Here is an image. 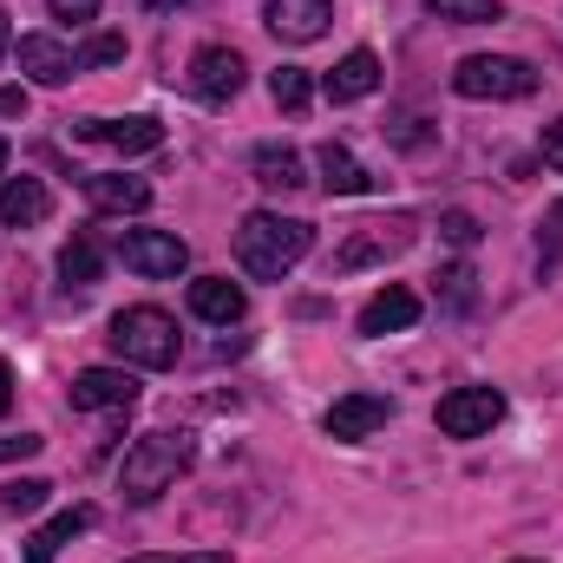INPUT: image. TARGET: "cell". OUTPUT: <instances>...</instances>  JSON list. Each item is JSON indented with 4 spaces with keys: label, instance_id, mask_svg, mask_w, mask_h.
<instances>
[{
    "label": "cell",
    "instance_id": "6da1fadb",
    "mask_svg": "<svg viewBox=\"0 0 563 563\" xmlns=\"http://www.w3.org/2000/svg\"><path fill=\"white\" fill-rule=\"evenodd\" d=\"M308 250H314V223H301V217L250 210V217L236 223V263H243L256 282H282Z\"/></svg>",
    "mask_w": 563,
    "mask_h": 563
},
{
    "label": "cell",
    "instance_id": "7a4b0ae2",
    "mask_svg": "<svg viewBox=\"0 0 563 563\" xmlns=\"http://www.w3.org/2000/svg\"><path fill=\"white\" fill-rule=\"evenodd\" d=\"M190 432H144L132 439V452H125V465H119V492H125V505H157L184 472H190Z\"/></svg>",
    "mask_w": 563,
    "mask_h": 563
},
{
    "label": "cell",
    "instance_id": "3957f363",
    "mask_svg": "<svg viewBox=\"0 0 563 563\" xmlns=\"http://www.w3.org/2000/svg\"><path fill=\"white\" fill-rule=\"evenodd\" d=\"M106 341H112V354L125 367H151V374L157 367H177V321L164 308H151V301L144 308H119Z\"/></svg>",
    "mask_w": 563,
    "mask_h": 563
},
{
    "label": "cell",
    "instance_id": "277c9868",
    "mask_svg": "<svg viewBox=\"0 0 563 563\" xmlns=\"http://www.w3.org/2000/svg\"><path fill=\"white\" fill-rule=\"evenodd\" d=\"M452 92L459 99H531L538 92V66L511 59V53H472L452 66Z\"/></svg>",
    "mask_w": 563,
    "mask_h": 563
},
{
    "label": "cell",
    "instance_id": "5b68a950",
    "mask_svg": "<svg viewBox=\"0 0 563 563\" xmlns=\"http://www.w3.org/2000/svg\"><path fill=\"white\" fill-rule=\"evenodd\" d=\"M432 420L445 439H485L492 426L505 420V394L498 387H452L439 407H432Z\"/></svg>",
    "mask_w": 563,
    "mask_h": 563
},
{
    "label": "cell",
    "instance_id": "8992f818",
    "mask_svg": "<svg viewBox=\"0 0 563 563\" xmlns=\"http://www.w3.org/2000/svg\"><path fill=\"white\" fill-rule=\"evenodd\" d=\"M413 243V217H394V223H361L341 250H334V263H328V276H354V269H374V263H387V256H400Z\"/></svg>",
    "mask_w": 563,
    "mask_h": 563
},
{
    "label": "cell",
    "instance_id": "52a82bcc",
    "mask_svg": "<svg viewBox=\"0 0 563 563\" xmlns=\"http://www.w3.org/2000/svg\"><path fill=\"white\" fill-rule=\"evenodd\" d=\"M119 256H125V269H139L151 282H170V276L190 269V243L177 230H125L119 236Z\"/></svg>",
    "mask_w": 563,
    "mask_h": 563
},
{
    "label": "cell",
    "instance_id": "ba28073f",
    "mask_svg": "<svg viewBox=\"0 0 563 563\" xmlns=\"http://www.w3.org/2000/svg\"><path fill=\"white\" fill-rule=\"evenodd\" d=\"M243 73H250V66H243L236 46H217V40H210V46L190 53V92L210 99V106H230V99L243 92Z\"/></svg>",
    "mask_w": 563,
    "mask_h": 563
},
{
    "label": "cell",
    "instance_id": "9c48e42d",
    "mask_svg": "<svg viewBox=\"0 0 563 563\" xmlns=\"http://www.w3.org/2000/svg\"><path fill=\"white\" fill-rule=\"evenodd\" d=\"M66 400H73V413H106V407L125 413V407L139 400V374H132V367H86Z\"/></svg>",
    "mask_w": 563,
    "mask_h": 563
},
{
    "label": "cell",
    "instance_id": "30bf717a",
    "mask_svg": "<svg viewBox=\"0 0 563 563\" xmlns=\"http://www.w3.org/2000/svg\"><path fill=\"white\" fill-rule=\"evenodd\" d=\"M387 420H394V400L387 394H341L321 426H328V439H374Z\"/></svg>",
    "mask_w": 563,
    "mask_h": 563
},
{
    "label": "cell",
    "instance_id": "8fae6325",
    "mask_svg": "<svg viewBox=\"0 0 563 563\" xmlns=\"http://www.w3.org/2000/svg\"><path fill=\"white\" fill-rule=\"evenodd\" d=\"M20 73L33 79V86H66L73 73H79V53L73 46H59L53 33H20Z\"/></svg>",
    "mask_w": 563,
    "mask_h": 563
},
{
    "label": "cell",
    "instance_id": "7c38bea8",
    "mask_svg": "<svg viewBox=\"0 0 563 563\" xmlns=\"http://www.w3.org/2000/svg\"><path fill=\"white\" fill-rule=\"evenodd\" d=\"M263 20H269V33H276V40L308 46V40H321V33H328L334 0H269V7H263Z\"/></svg>",
    "mask_w": 563,
    "mask_h": 563
},
{
    "label": "cell",
    "instance_id": "4fadbf2b",
    "mask_svg": "<svg viewBox=\"0 0 563 563\" xmlns=\"http://www.w3.org/2000/svg\"><path fill=\"white\" fill-rule=\"evenodd\" d=\"M314 170H321V190H328V197H367V190H374V170L334 139L314 151Z\"/></svg>",
    "mask_w": 563,
    "mask_h": 563
},
{
    "label": "cell",
    "instance_id": "5bb4252c",
    "mask_svg": "<svg viewBox=\"0 0 563 563\" xmlns=\"http://www.w3.org/2000/svg\"><path fill=\"white\" fill-rule=\"evenodd\" d=\"M53 217V190L40 184V177H7L0 184V223L7 230H33V223H46Z\"/></svg>",
    "mask_w": 563,
    "mask_h": 563
},
{
    "label": "cell",
    "instance_id": "9a60e30c",
    "mask_svg": "<svg viewBox=\"0 0 563 563\" xmlns=\"http://www.w3.org/2000/svg\"><path fill=\"white\" fill-rule=\"evenodd\" d=\"M243 308H250V295H243L230 276H197L190 282V314H197V321L230 328V321H243Z\"/></svg>",
    "mask_w": 563,
    "mask_h": 563
},
{
    "label": "cell",
    "instance_id": "2e32d148",
    "mask_svg": "<svg viewBox=\"0 0 563 563\" xmlns=\"http://www.w3.org/2000/svg\"><path fill=\"white\" fill-rule=\"evenodd\" d=\"M79 531H92V505H66V511H53V518L26 538V563H59V551H66Z\"/></svg>",
    "mask_w": 563,
    "mask_h": 563
},
{
    "label": "cell",
    "instance_id": "e0dca14e",
    "mask_svg": "<svg viewBox=\"0 0 563 563\" xmlns=\"http://www.w3.org/2000/svg\"><path fill=\"white\" fill-rule=\"evenodd\" d=\"M321 92L334 99V106H354V99H367V92H380V59L367 53V46H354L328 79H321Z\"/></svg>",
    "mask_w": 563,
    "mask_h": 563
},
{
    "label": "cell",
    "instance_id": "ac0fdd59",
    "mask_svg": "<svg viewBox=\"0 0 563 563\" xmlns=\"http://www.w3.org/2000/svg\"><path fill=\"white\" fill-rule=\"evenodd\" d=\"M79 132L99 139V144H112V151H125V157H144V151L164 144V125H157V119H86Z\"/></svg>",
    "mask_w": 563,
    "mask_h": 563
},
{
    "label": "cell",
    "instance_id": "d6986e66",
    "mask_svg": "<svg viewBox=\"0 0 563 563\" xmlns=\"http://www.w3.org/2000/svg\"><path fill=\"white\" fill-rule=\"evenodd\" d=\"M420 321V295L413 288H380L367 308H361V334H400V328H413Z\"/></svg>",
    "mask_w": 563,
    "mask_h": 563
},
{
    "label": "cell",
    "instance_id": "ffe728a7",
    "mask_svg": "<svg viewBox=\"0 0 563 563\" xmlns=\"http://www.w3.org/2000/svg\"><path fill=\"white\" fill-rule=\"evenodd\" d=\"M86 197H92V210H106V217H139L144 203H151V184H144V177H112V170H99V177H86Z\"/></svg>",
    "mask_w": 563,
    "mask_h": 563
},
{
    "label": "cell",
    "instance_id": "44dd1931",
    "mask_svg": "<svg viewBox=\"0 0 563 563\" xmlns=\"http://www.w3.org/2000/svg\"><path fill=\"white\" fill-rule=\"evenodd\" d=\"M256 177L269 184V190H301L308 177H301V157L288 151V144H256Z\"/></svg>",
    "mask_w": 563,
    "mask_h": 563
},
{
    "label": "cell",
    "instance_id": "7402d4cb",
    "mask_svg": "<svg viewBox=\"0 0 563 563\" xmlns=\"http://www.w3.org/2000/svg\"><path fill=\"white\" fill-rule=\"evenodd\" d=\"M99 269H106V256H99L86 236H73V243L59 250V282H66V288H92V282H99Z\"/></svg>",
    "mask_w": 563,
    "mask_h": 563
},
{
    "label": "cell",
    "instance_id": "603a6c76",
    "mask_svg": "<svg viewBox=\"0 0 563 563\" xmlns=\"http://www.w3.org/2000/svg\"><path fill=\"white\" fill-rule=\"evenodd\" d=\"M269 99H276L282 112H301V106L314 99V79H308L301 66H276V73H269Z\"/></svg>",
    "mask_w": 563,
    "mask_h": 563
},
{
    "label": "cell",
    "instance_id": "cb8c5ba5",
    "mask_svg": "<svg viewBox=\"0 0 563 563\" xmlns=\"http://www.w3.org/2000/svg\"><path fill=\"white\" fill-rule=\"evenodd\" d=\"M439 20L452 26H485V20H505V0H426Z\"/></svg>",
    "mask_w": 563,
    "mask_h": 563
},
{
    "label": "cell",
    "instance_id": "d4e9b609",
    "mask_svg": "<svg viewBox=\"0 0 563 563\" xmlns=\"http://www.w3.org/2000/svg\"><path fill=\"white\" fill-rule=\"evenodd\" d=\"M46 498H53L46 478H7V485H0V511H13V518H20V511H40Z\"/></svg>",
    "mask_w": 563,
    "mask_h": 563
},
{
    "label": "cell",
    "instance_id": "484cf974",
    "mask_svg": "<svg viewBox=\"0 0 563 563\" xmlns=\"http://www.w3.org/2000/svg\"><path fill=\"white\" fill-rule=\"evenodd\" d=\"M125 59V33H99L86 53H79V66H119Z\"/></svg>",
    "mask_w": 563,
    "mask_h": 563
},
{
    "label": "cell",
    "instance_id": "4316f807",
    "mask_svg": "<svg viewBox=\"0 0 563 563\" xmlns=\"http://www.w3.org/2000/svg\"><path fill=\"white\" fill-rule=\"evenodd\" d=\"M439 236L459 243V250H472V243H478V223H472L465 210H445V217H439Z\"/></svg>",
    "mask_w": 563,
    "mask_h": 563
},
{
    "label": "cell",
    "instance_id": "83f0119b",
    "mask_svg": "<svg viewBox=\"0 0 563 563\" xmlns=\"http://www.w3.org/2000/svg\"><path fill=\"white\" fill-rule=\"evenodd\" d=\"M125 563H230V551H151V558H125Z\"/></svg>",
    "mask_w": 563,
    "mask_h": 563
},
{
    "label": "cell",
    "instance_id": "f1b7e54d",
    "mask_svg": "<svg viewBox=\"0 0 563 563\" xmlns=\"http://www.w3.org/2000/svg\"><path fill=\"white\" fill-rule=\"evenodd\" d=\"M46 7H53V20H73L79 26V20H99L106 0H46Z\"/></svg>",
    "mask_w": 563,
    "mask_h": 563
},
{
    "label": "cell",
    "instance_id": "f546056e",
    "mask_svg": "<svg viewBox=\"0 0 563 563\" xmlns=\"http://www.w3.org/2000/svg\"><path fill=\"white\" fill-rule=\"evenodd\" d=\"M40 445H46L40 432H13V439H0V465H7V459H33Z\"/></svg>",
    "mask_w": 563,
    "mask_h": 563
},
{
    "label": "cell",
    "instance_id": "4dcf8cb0",
    "mask_svg": "<svg viewBox=\"0 0 563 563\" xmlns=\"http://www.w3.org/2000/svg\"><path fill=\"white\" fill-rule=\"evenodd\" d=\"M544 164H558L563 170V119L558 125H544Z\"/></svg>",
    "mask_w": 563,
    "mask_h": 563
},
{
    "label": "cell",
    "instance_id": "1f68e13d",
    "mask_svg": "<svg viewBox=\"0 0 563 563\" xmlns=\"http://www.w3.org/2000/svg\"><path fill=\"white\" fill-rule=\"evenodd\" d=\"M26 112V92L20 86H0V119H20Z\"/></svg>",
    "mask_w": 563,
    "mask_h": 563
},
{
    "label": "cell",
    "instance_id": "d6a6232c",
    "mask_svg": "<svg viewBox=\"0 0 563 563\" xmlns=\"http://www.w3.org/2000/svg\"><path fill=\"white\" fill-rule=\"evenodd\" d=\"M7 407H13V367L0 361V413H7Z\"/></svg>",
    "mask_w": 563,
    "mask_h": 563
},
{
    "label": "cell",
    "instance_id": "836d02e7",
    "mask_svg": "<svg viewBox=\"0 0 563 563\" xmlns=\"http://www.w3.org/2000/svg\"><path fill=\"white\" fill-rule=\"evenodd\" d=\"M13 53V26H7V7H0V59Z\"/></svg>",
    "mask_w": 563,
    "mask_h": 563
},
{
    "label": "cell",
    "instance_id": "e575fe53",
    "mask_svg": "<svg viewBox=\"0 0 563 563\" xmlns=\"http://www.w3.org/2000/svg\"><path fill=\"white\" fill-rule=\"evenodd\" d=\"M144 13H177V7H184V0H139Z\"/></svg>",
    "mask_w": 563,
    "mask_h": 563
},
{
    "label": "cell",
    "instance_id": "d590c367",
    "mask_svg": "<svg viewBox=\"0 0 563 563\" xmlns=\"http://www.w3.org/2000/svg\"><path fill=\"white\" fill-rule=\"evenodd\" d=\"M0 184H7V139H0Z\"/></svg>",
    "mask_w": 563,
    "mask_h": 563
},
{
    "label": "cell",
    "instance_id": "8d00e7d4",
    "mask_svg": "<svg viewBox=\"0 0 563 563\" xmlns=\"http://www.w3.org/2000/svg\"><path fill=\"white\" fill-rule=\"evenodd\" d=\"M511 563H538V558H511Z\"/></svg>",
    "mask_w": 563,
    "mask_h": 563
}]
</instances>
